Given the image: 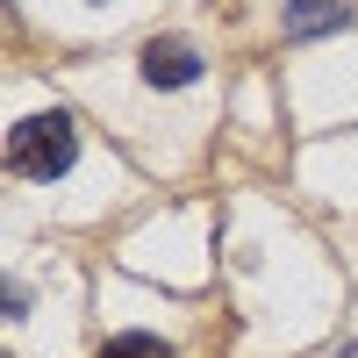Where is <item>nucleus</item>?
<instances>
[{"label":"nucleus","instance_id":"obj_3","mask_svg":"<svg viewBox=\"0 0 358 358\" xmlns=\"http://www.w3.org/2000/svg\"><path fill=\"white\" fill-rule=\"evenodd\" d=\"M358 8L351 0H287V36H330V29H351Z\"/></svg>","mask_w":358,"mask_h":358},{"label":"nucleus","instance_id":"obj_1","mask_svg":"<svg viewBox=\"0 0 358 358\" xmlns=\"http://www.w3.org/2000/svg\"><path fill=\"white\" fill-rule=\"evenodd\" d=\"M72 151H79V129H72V115H29V122H15V136H8V172H22V179H57L72 165Z\"/></svg>","mask_w":358,"mask_h":358},{"label":"nucleus","instance_id":"obj_4","mask_svg":"<svg viewBox=\"0 0 358 358\" xmlns=\"http://www.w3.org/2000/svg\"><path fill=\"white\" fill-rule=\"evenodd\" d=\"M101 358H172V344L151 337V330H122V337H108V344H101Z\"/></svg>","mask_w":358,"mask_h":358},{"label":"nucleus","instance_id":"obj_5","mask_svg":"<svg viewBox=\"0 0 358 358\" xmlns=\"http://www.w3.org/2000/svg\"><path fill=\"white\" fill-rule=\"evenodd\" d=\"M337 358H358V344H344V351H337Z\"/></svg>","mask_w":358,"mask_h":358},{"label":"nucleus","instance_id":"obj_2","mask_svg":"<svg viewBox=\"0 0 358 358\" xmlns=\"http://www.w3.org/2000/svg\"><path fill=\"white\" fill-rule=\"evenodd\" d=\"M143 79L151 86H194L201 79V50L187 36H151L143 43Z\"/></svg>","mask_w":358,"mask_h":358}]
</instances>
